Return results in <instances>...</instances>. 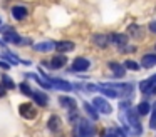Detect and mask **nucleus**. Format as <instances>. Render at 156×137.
I'll return each instance as SVG.
<instances>
[{
    "instance_id": "nucleus-1",
    "label": "nucleus",
    "mask_w": 156,
    "mask_h": 137,
    "mask_svg": "<svg viewBox=\"0 0 156 137\" xmlns=\"http://www.w3.org/2000/svg\"><path fill=\"white\" fill-rule=\"evenodd\" d=\"M138 115H139V112H138V109H131L129 107V110H128V114H126V124H129V125H133V129H134V132L133 134H143V127H141V122H139V119H138Z\"/></svg>"
},
{
    "instance_id": "nucleus-2",
    "label": "nucleus",
    "mask_w": 156,
    "mask_h": 137,
    "mask_svg": "<svg viewBox=\"0 0 156 137\" xmlns=\"http://www.w3.org/2000/svg\"><path fill=\"white\" fill-rule=\"evenodd\" d=\"M139 90L144 95H156V75L149 77L148 80L139 82Z\"/></svg>"
},
{
    "instance_id": "nucleus-3",
    "label": "nucleus",
    "mask_w": 156,
    "mask_h": 137,
    "mask_svg": "<svg viewBox=\"0 0 156 137\" xmlns=\"http://www.w3.org/2000/svg\"><path fill=\"white\" fill-rule=\"evenodd\" d=\"M77 132H79V135H81V137H94V135H96L94 125H92V124L89 122L87 119H81Z\"/></svg>"
},
{
    "instance_id": "nucleus-4",
    "label": "nucleus",
    "mask_w": 156,
    "mask_h": 137,
    "mask_svg": "<svg viewBox=\"0 0 156 137\" xmlns=\"http://www.w3.org/2000/svg\"><path fill=\"white\" fill-rule=\"evenodd\" d=\"M4 40H5V42H10V43H15V45H24V43H29V40H24L20 35H17L10 27H7V29L4 30Z\"/></svg>"
},
{
    "instance_id": "nucleus-5",
    "label": "nucleus",
    "mask_w": 156,
    "mask_h": 137,
    "mask_svg": "<svg viewBox=\"0 0 156 137\" xmlns=\"http://www.w3.org/2000/svg\"><path fill=\"white\" fill-rule=\"evenodd\" d=\"M41 74L49 80V82L52 84V87H55V89H59V90H66V92H67V90H72V87H74L72 84L66 82V80H61V79H55V77H49V75H45L44 70H41Z\"/></svg>"
},
{
    "instance_id": "nucleus-6",
    "label": "nucleus",
    "mask_w": 156,
    "mask_h": 137,
    "mask_svg": "<svg viewBox=\"0 0 156 137\" xmlns=\"http://www.w3.org/2000/svg\"><path fill=\"white\" fill-rule=\"evenodd\" d=\"M89 67H91V63H89L87 59H84V57H77V59L72 62L71 70H74V72H84V70H87Z\"/></svg>"
},
{
    "instance_id": "nucleus-7",
    "label": "nucleus",
    "mask_w": 156,
    "mask_h": 137,
    "mask_svg": "<svg viewBox=\"0 0 156 137\" xmlns=\"http://www.w3.org/2000/svg\"><path fill=\"white\" fill-rule=\"evenodd\" d=\"M92 104H94V107L99 110L101 114H111V105L108 104V100H104L102 97H94V100H92Z\"/></svg>"
},
{
    "instance_id": "nucleus-8",
    "label": "nucleus",
    "mask_w": 156,
    "mask_h": 137,
    "mask_svg": "<svg viewBox=\"0 0 156 137\" xmlns=\"http://www.w3.org/2000/svg\"><path fill=\"white\" fill-rule=\"evenodd\" d=\"M19 112H20V115L24 117V119H29V120L37 115V112H35V109L32 107V104H20Z\"/></svg>"
},
{
    "instance_id": "nucleus-9",
    "label": "nucleus",
    "mask_w": 156,
    "mask_h": 137,
    "mask_svg": "<svg viewBox=\"0 0 156 137\" xmlns=\"http://www.w3.org/2000/svg\"><path fill=\"white\" fill-rule=\"evenodd\" d=\"M66 63H67V57H66L64 53H61V55H55L54 59L51 60V63L42 62V65H47V67H51V69H61V67H64Z\"/></svg>"
},
{
    "instance_id": "nucleus-10",
    "label": "nucleus",
    "mask_w": 156,
    "mask_h": 137,
    "mask_svg": "<svg viewBox=\"0 0 156 137\" xmlns=\"http://www.w3.org/2000/svg\"><path fill=\"white\" fill-rule=\"evenodd\" d=\"M32 99H34V102L41 107H45L49 102V97L45 95L44 92H41V90H32Z\"/></svg>"
},
{
    "instance_id": "nucleus-11",
    "label": "nucleus",
    "mask_w": 156,
    "mask_h": 137,
    "mask_svg": "<svg viewBox=\"0 0 156 137\" xmlns=\"http://www.w3.org/2000/svg\"><path fill=\"white\" fill-rule=\"evenodd\" d=\"M109 42L122 49V47H126V43H128V37L122 35V33H111V35H109Z\"/></svg>"
},
{
    "instance_id": "nucleus-12",
    "label": "nucleus",
    "mask_w": 156,
    "mask_h": 137,
    "mask_svg": "<svg viewBox=\"0 0 156 137\" xmlns=\"http://www.w3.org/2000/svg\"><path fill=\"white\" fill-rule=\"evenodd\" d=\"M27 15H29V10L22 5H15L14 9H12V17H14L15 20H24Z\"/></svg>"
},
{
    "instance_id": "nucleus-13",
    "label": "nucleus",
    "mask_w": 156,
    "mask_h": 137,
    "mask_svg": "<svg viewBox=\"0 0 156 137\" xmlns=\"http://www.w3.org/2000/svg\"><path fill=\"white\" fill-rule=\"evenodd\" d=\"M74 42H69V40H62V42H57L55 43V49H57V52H71V50H74Z\"/></svg>"
},
{
    "instance_id": "nucleus-14",
    "label": "nucleus",
    "mask_w": 156,
    "mask_h": 137,
    "mask_svg": "<svg viewBox=\"0 0 156 137\" xmlns=\"http://www.w3.org/2000/svg\"><path fill=\"white\" fill-rule=\"evenodd\" d=\"M109 69L114 72V75L118 77V79H121L122 75H124V70H126V67L124 65H119L118 62H109Z\"/></svg>"
},
{
    "instance_id": "nucleus-15",
    "label": "nucleus",
    "mask_w": 156,
    "mask_h": 137,
    "mask_svg": "<svg viewBox=\"0 0 156 137\" xmlns=\"http://www.w3.org/2000/svg\"><path fill=\"white\" fill-rule=\"evenodd\" d=\"M82 107H84V112L87 114V115L91 117L92 120H96V119H98V112H96V110H98V109H96V107H94V104L84 102V104H82Z\"/></svg>"
},
{
    "instance_id": "nucleus-16",
    "label": "nucleus",
    "mask_w": 156,
    "mask_h": 137,
    "mask_svg": "<svg viewBox=\"0 0 156 137\" xmlns=\"http://www.w3.org/2000/svg\"><path fill=\"white\" fill-rule=\"evenodd\" d=\"M59 104L66 109H76V100L72 97H64V95L59 97Z\"/></svg>"
},
{
    "instance_id": "nucleus-17",
    "label": "nucleus",
    "mask_w": 156,
    "mask_h": 137,
    "mask_svg": "<svg viewBox=\"0 0 156 137\" xmlns=\"http://www.w3.org/2000/svg\"><path fill=\"white\" fill-rule=\"evenodd\" d=\"M141 65L146 67V69H149V67L156 65V55H153V53H148V55H144L141 59Z\"/></svg>"
},
{
    "instance_id": "nucleus-18",
    "label": "nucleus",
    "mask_w": 156,
    "mask_h": 137,
    "mask_svg": "<svg viewBox=\"0 0 156 137\" xmlns=\"http://www.w3.org/2000/svg\"><path fill=\"white\" fill-rule=\"evenodd\" d=\"M47 127H49V130H52V132L59 130V127H61V119H59L57 115H52L51 119H49V122H47Z\"/></svg>"
},
{
    "instance_id": "nucleus-19",
    "label": "nucleus",
    "mask_w": 156,
    "mask_h": 137,
    "mask_svg": "<svg viewBox=\"0 0 156 137\" xmlns=\"http://www.w3.org/2000/svg\"><path fill=\"white\" fill-rule=\"evenodd\" d=\"M55 47L54 42H42V43H37V45L34 47L37 52H49V50H52Z\"/></svg>"
},
{
    "instance_id": "nucleus-20",
    "label": "nucleus",
    "mask_w": 156,
    "mask_h": 137,
    "mask_svg": "<svg viewBox=\"0 0 156 137\" xmlns=\"http://www.w3.org/2000/svg\"><path fill=\"white\" fill-rule=\"evenodd\" d=\"M108 42H109V39H106V37L101 35V33H99V35H94V43H96V45H99V47H102V49H104Z\"/></svg>"
},
{
    "instance_id": "nucleus-21",
    "label": "nucleus",
    "mask_w": 156,
    "mask_h": 137,
    "mask_svg": "<svg viewBox=\"0 0 156 137\" xmlns=\"http://www.w3.org/2000/svg\"><path fill=\"white\" fill-rule=\"evenodd\" d=\"M128 33H129V35H133V37H141V29H139V25L133 23V25H129Z\"/></svg>"
},
{
    "instance_id": "nucleus-22",
    "label": "nucleus",
    "mask_w": 156,
    "mask_h": 137,
    "mask_svg": "<svg viewBox=\"0 0 156 137\" xmlns=\"http://www.w3.org/2000/svg\"><path fill=\"white\" fill-rule=\"evenodd\" d=\"M136 109H138L139 115H146V114L149 112V109H151V107H149V104H148V102H141L138 107H136Z\"/></svg>"
},
{
    "instance_id": "nucleus-23",
    "label": "nucleus",
    "mask_w": 156,
    "mask_h": 137,
    "mask_svg": "<svg viewBox=\"0 0 156 137\" xmlns=\"http://www.w3.org/2000/svg\"><path fill=\"white\" fill-rule=\"evenodd\" d=\"M122 65L126 67L128 70H133V72H136V70H139V63H136L134 60H126Z\"/></svg>"
},
{
    "instance_id": "nucleus-24",
    "label": "nucleus",
    "mask_w": 156,
    "mask_h": 137,
    "mask_svg": "<svg viewBox=\"0 0 156 137\" xmlns=\"http://www.w3.org/2000/svg\"><path fill=\"white\" fill-rule=\"evenodd\" d=\"M32 79H35V82H37L39 85H42L44 89H51V87H52V84L49 82V80H42L39 75H32Z\"/></svg>"
},
{
    "instance_id": "nucleus-25",
    "label": "nucleus",
    "mask_w": 156,
    "mask_h": 137,
    "mask_svg": "<svg viewBox=\"0 0 156 137\" xmlns=\"http://www.w3.org/2000/svg\"><path fill=\"white\" fill-rule=\"evenodd\" d=\"M19 89L22 90V94H24V95H27V97H32V89H30V87H29L25 82H22L20 85H19Z\"/></svg>"
},
{
    "instance_id": "nucleus-26",
    "label": "nucleus",
    "mask_w": 156,
    "mask_h": 137,
    "mask_svg": "<svg viewBox=\"0 0 156 137\" xmlns=\"http://www.w3.org/2000/svg\"><path fill=\"white\" fill-rule=\"evenodd\" d=\"M2 84H4V85L7 87L9 90H10V89H14V87H15V84L12 82V79H10L9 75H4V77H2Z\"/></svg>"
},
{
    "instance_id": "nucleus-27",
    "label": "nucleus",
    "mask_w": 156,
    "mask_h": 137,
    "mask_svg": "<svg viewBox=\"0 0 156 137\" xmlns=\"http://www.w3.org/2000/svg\"><path fill=\"white\" fill-rule=\"evenodd\" d=\"M149 127L156 129V102L153 104V114H151V120H149Z\"/></svg>"
},
{
    "instance_id": "nucleus-28",
    "label": "nucleus",
    "mask_w": 156,
    "mask_h": 137,
    "mask_svg": "<svg viewBox=\"0 0 156 137\" xmlns=\"http://www.w3.org/2000/svg\"><path fill=\"white\" fill-rule=\"evenodd\" d=\"M0 67H2V69H5V70H9V69H10V65H9L7 62H4V60H0Z\"/></svg>"
},
{
    "instance_id": "nucleus-29",
    "label": "nucleus",
    "mask_w": 156,
    "mask_h": 137,
    "mask_svg": "<svg viewBox=\"0 0 156 137\" xmlns=\"http://www.w3.org/2000/svg\"><path fill=\"white\" fill-rule=\"evenodd\" d=\"M104 137H118V135H116V130H108V134Z\"/></svg>"
},
{
    "instance_id": "nucleus-30",
    "label": "nucleus",
    "mask_w": 156,
    "mask_h": 137,
    "mask_svg": "<svg viewBox=\"0 0 156 137\" xmlns=\"http://www.w3.org/2000/svg\"><path fill=\"white\" fill-rule=\"evenodd\" d=\"M5 89H7V87L2 84V85H0V97H4V95H5Z\"/></svg>"
},
{
    "instance_id": "nucleus-31",
    "label": "nucleus",
    "mask_w": 156,
    "mask_h": 137,
    "mask_svg": "<svg viewBox=\"0 0 156 137\" xmlns=\"http://www.w3.org/2000/svg\"><path fill=\"white\" fill-rule=\"evenodd\" d=\"M149 29H151V30H153V32H156V22H153V23H151V25H149Z\"/></svg>"
},
{
    "instance_id": "nucleus-32",
    "label": "nucleus",
    "mask_w": 156,
    "mask_h": 137,
    "mask_svg": "<svg viewBox=\"0 0 156 137\" xmlns=\"http://www.w3.org/2000/svg\"><path fill=\"white\" fill-rule=\"evenodd\" d=\"M0 25H2V19H0Z\"/></svg>"
},
{
    "instance_id": "nucleus-33",
    "label": "nucleus",
    "mask_w": 156,
    "mask_h": 137,
    "mask_svg": "<svg viewBox=\"0 0 156 137\" xmlns=\"http://www.w3.org/2000/svg\"><path fill=\"white\" fill-rule=\"evenodd\" d=\"M154 49H156V45H154Z\"/></svg>"
}]
</instances>
